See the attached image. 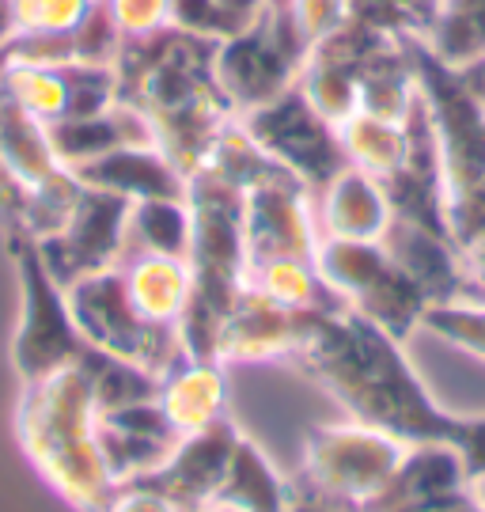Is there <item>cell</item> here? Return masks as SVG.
I'll use <instances>...</instances> for the list:
<instances>
[{
	"instance_id": "obj_9",
	"label": "cell",
	"mask_w": 485,
	"mask_h": 512,
	"mask_svg": "<svg viewBox=\"0 0 485 512\" xmlns=\"http://www.w3.org/2000/svg\"><path fill=\"white\" fill-rule=\"evenodd\" d=\"M334 129H338L345 164L372 175L379 183L391 179L398 167L406 164V152H410V126L406 122H391V118L357 110Z\"/></svg>"
},
{
	"instance_id": "obj_5",
	"label": "cell",
	"mask_w": 485,
	"mask_h": 512,
	"mask_svg": "<svg viewBox=\"0 0 485 512\" xmlns=\"http://www.w3.org/2000/svg\"><path fill=\"white\" fill-rule=\"evenodd\" d=\"M467 490L470 482L459 452L444 440H425L406 448L391 482L364 505V512H429Z\"/></svg>"
},
{
	"instance_id": "obj_6",
	"label": "cell",
	"mask_w": 485,
	"mask_h": 512,
	"mask_svg": "<svg viewBox=\"0 0 485 512\" xmlns=\"http://www.w3.org/2000/svg\"><path fill=\"white\" fill-rule=\"evenodd\" d=\"M118 274L137 319L148 327H179L194 304V266L182 255L129 251L118 258Z\"/></svg>"
},
{
	"instance_id": "obj_10",
	"label": "cell",
	"mask_w": 485,
	"mask_h": 512,
	"mask_svg": "<svg viewBox=\"0 0 485 512\" xmlns=\"http://www.w3.org/2000/svg\"><path fill=\"white\" fill-rule=\"evenodd\" d=\"M8 103L27 114L42 129L69 122L72 114V84L57 65H35V61H12L4 73Z\"/></svg>"
},
{
	"instance_id": "obj_16",
	"label": "cell",
	"mask_w": 485,
	"mask_h": 512,
	"mask_svg": "<svg viewBox=\"0 0 485 512\" xmlns=\"http://www.w3.org/2000/svg\"><path fill=\"white\" fill-rule=\"evenodd\" d=\"M451 448H455L459 459H463L467 482L485 478V414H459Z\"/></svg>"
},
{
	"instance_id": "obj_13",
	"label": "cell",
	"mask_w": 485,
	"mask_h": 512,
	"mask_svg": "<svg viewBox=\"0 0 485 512\" xmlns=\"http://www.w3.org/2000/svg\"><path fill=\"white\" fill-rule=\"evenodd\" d=\"M421 330L440 338L444 346L470 353L485 361V300H455V304H429Z\"/></svg>"
},
{
	"instance_id": "obj_1",
	"label": "cell",
	"mask_w": 485,
	"mask_h": 512,
	"mask_svg": "<svg viewBox=\"0 0 485 512\" xmlns=\"http://www.w3.org/2000/svg\"><path fill=\"white\" fill-rule=\"evenodd\" d=\"M292 361L311 380H319L349 418L368 421L406 444H451L455 437L459 414L432 399L429 384L402 353V342L357 311L342 308L319 315Z\"/></svg>"
},
{
	"instance_id": "obj_2",
	"label": "cell",
	"mask_w": 485,
	"mask_h": 512,
	"mask_svg": "<svg viewBox=\"0 0 485 512\" xmlns=\"http://www.w3.org/2000/svg\"><path fill=\"white\" fill-rule=\"evenodd\" d=\"M417 92L429 114L432 137L440 148L444 167V205L455 194H467L470 186L485 179V107L467 92L455 65H444L429 50L425 38H414Z\"/></svg>"
},
{
	"instance_id": "obj_3",
	"label": "cell",
	"mask_w": 485,
	"mask_h": 512,
	"mask_svg": "<svg viewBox=\"0 0 485 512\" xmlns=\"http://www.w3.org/2000/svg\"><path fill=\"white\" fill-rule=\"evenodd\" d=\"M406 448V440L391 437L368 421H330L307 433L300 482L330 497H342L364 512V505L391 482Z\"/></svg>"
},
{
	"instance_id": "obj_18",
	"label": "cell",
	"mask_w": 485,
	"mask_h": 512,
	"mask_svg": "<svg viewBox=\"0 0 485 512\" xmlns=\"http://www.w3.org/2000/svg\"><path fill=\"white\" fill-rule=\"evenodd\" d=\"M463 255H467V270L474 281V300H485V236L474 239Z\"/></svg>"
},
{
	"instance_id": "obj_4",
	"label": "cell",
	"mask_w": 485,
	"mask_h": 512,
	"mask_svg": "<svg viewBox=\"0 0 485 512\" xmlns=\"http://www.w3.org/2000/svg\"><path fill=\"white\" fill-rule=\"evenodd\" d=\"M387 255L395 266L425 293L429 304H455V300H474V281L467 270V255L451 236L429 232L410 220H391L383 236Z\"/></svg>"
},
{
	"instance_id": "obj_14",
	"label": "cell",
	"mask_w": 485,
	"mask_h": 512,
	"mask_svg": "<svg viewBox=\"0 0 485 512\" xmlns=\"http://www.w3.org/2000/svg\"><path fill=\"white\" fill-rule=\"evenodd\" d=\"M114 35L129 42H148L175 19V0H99Z\"/></svg>"
},
{
	"instance_id": "obj_11",
	"label": "cell",
	"mask_w": 485,
	"mask_h": 512,
	"mask_svg": "<svg viewBox=\"0 0 485 512\" xmlns=\"http://www.w3.org/2000/svg\"><path fill=\"white\" fill-rule=\"evenodd\" d=\"M429 50L444 65H467L485 54V0H440L429 31Z\"/></svg>"
},
{
	"instance_id": "obj_17",
	"label": "cell",
	"mask_w": 485,
	"mask_h": 512,
	"mask_svg": "<svg viewBox=\"0 0 485 512\" xmlns=\"http://www.w3.org/2000/svg\"><path fill=\"white\" fill-rule=\"evenodd\" d=\"M285 512H360L357 505H349L342 497H330L307 482H296L288 486V509Z\"/></svg>"
},
{
	"instance_id": "obj_20",
	"label": "cell",
	"mask_w": 485,
	"mask_h": 512,
	"mask_svg": "<svg viewBox=\"0 0 485 512\" xmlns=\"http://www.w3.org/2000/svg\"><path fill=\"white\" fill-rule=\"evenodd\" d=\"M470 497L478 501V509L485 512V478H478V482H470Z\"/></svg>"
},
{
	"instance_id": "obj_15",
	"label": "cell",
	"mask_w": 485,
	"mask_h": 512,
	"mask_svg": "<svg viewBox=\"0 0 485 512\" xmlns=\"http://www.w3.org/2000/svg\"><path fill=\"white\" fill-rule=\"evenodd\" d=\"M285 16L288 27L300 38V46L311 50L334 31H342L353 19V8H349V0H285Z\"/></svg>"
},
{
	"instance_id": "obj_7",
	"label": "cell",
	"mask_w": 485,
	"mask_h": 512,
	"mask_svg": "<svg viewBox=\"0 0 485 512\" xmlns=\"http://www.w3.org/2000/svg\"><path fill=\"white\" fill-rule=\"evenodd\" d=\"M395 220L391 198L379 179L345 164L334 179L315 190V224L319 236L330 239H368L379 243Z\"/></svg>"
},
{
	"instance_id": "obj_12",
	"label": "cell",
	"mask_w": 485,
	"mask_h": 512,
	"mask_svg": "<svg viewBox=\"0 0 485 512\" xmlns=\"http://www.w3.org/2000/svg\"><path fill=\"white\" fill-rule=\"evenodd\" d=\"M95 0H8L12 31L19 38H76Z\"/></svg>"
},
{
	"instance_id": "obj_19",
	"label": "cell",
	"mask_w": 485,
	"mask_h": 512,
	"mask_svg": "<svg viewBox=\"0 0 485 512\" xmlns=\"http://www.w3.org/2000/svg\"><path fill=\"white\" fill-rule=\"evenodd\" d=\"M459 76H463L467 92L485 107V54L474 57V61H467V65H459Z\"/></svg>"
},
{
	"instance_id": "obj_8",
	"label": "cell",
	"mask_w": 485,
	"mask_h": 512,
	"mask_svg": "<svg viewBox=\"0 0 485 512\" xmlns=\"http://www.w3.org/2000/svg\"><path fill=\"white\" fill-rule=\"evenodd\" d=\"M224 399H228V387H224L220 368L213 361L190 357V361H179L175 376L163 384L160 410L167 414L171 429L179 437H194V433H205V429L220 425Z\"/></svg>"
}]
</instances>
